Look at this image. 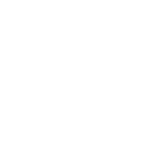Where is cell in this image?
Here are the masks:
<instances>
[]
</instances>
